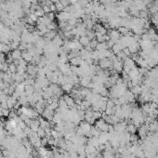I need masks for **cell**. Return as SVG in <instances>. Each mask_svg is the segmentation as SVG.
I'll list each match as a JSON object with an SVG mask.
<instances>
[{
    "label": "cell",
    "mask_w": 158,
    "mask_h": 158,
    "mask_svg": "<svg viewBox=\"0 0 158 158\" xmlns=\"http://www.w3.org/2000/svg\"><path fill=\"white\" fill-rule=\"evenodd\" d=\"M99 66L102 70H107V69L110 70L111 68H113V62L108 58L102 59V60H100L99 61Z\"/></svg>",
    "instance_id": "obj_1"
},
{
    "label": "cell",
    "mask_w": 158,
    "mask_h": 158,
    "mask_svg": "<svg viewBox=\"0 0 158 158\" xmlns=\"http://www.w3.org/2000/svg\"><path fill=\"white\" fill-rule=\"evenodd\" d=\"M113 68L114 69V71H115L116 73H117V72H122L123 69H124L123 61H118V60H115L114 61H113Z\"/></svg>",
    "instance_id": "obj_2"
},
{
    "label": "cell",
    "mask_w": 158,
    "mask_h": 158,
    "mask_svg": "<svg viewBox=\"0 0 158 158\" xmlns=\"http://www.w3.org/2000/svg\"><path fill=\"white\" fill-rule=\"evenodd\" d=\"M90 83H91V76H83V77H80V83H79V85L81 87L88 88Z\"/></svg>",
    "instance_id": "obj_3"
},
{
    "label": "cell",
    "mask_w": 158,
    "mask_h": 158,
    "mask_svg": "<svg viewBox=\"0 0 158 158\" xmlns=\"http://www.w3.org/2000/svg\"><path fill=\"white\" fill-rule=\"evenodd\" d=\"M83 61V59L81 58L80 56L78 57H74L70 60V63H71V66H80V64Z\"/></svg>",
    "instance_id": "obj_4"
},
{
    "label": "cell",
    "mask_w": 158,
    "mask_h": 158,
    "mask_svg": "<svg viewBox=\"0 0 158 158\" xmlns=\"http://www.w3.org/2000/svg\"><path fill=\"white\" fill-rule=\"evenodd\" d=\"M52 44L55 45V46H57V47H61V46H63V39L59 35H57L56 36L53 38Z\"/></svg>",
    "instance_id": "obj_5"
},
{
    "label": "cell",
    "mask_w": 158,
    "mask_h": 158,
    "mask_svg": "<svg viewBox=\"0 0 158 158\" xmlns=\"http://www.w3.org/2000/svg\"><path fill=\"white\" fill-rule=\"evenodd\" d=\"M21 55H22V52L19 48L12 50V52H11V56H12L13 60H20L21 59Z\"/></svg>",
    "instance_id": "obj_6"
},
{
    "label": "cell",
    "mask_w": 158,
    "mask_h": 158,
    "mask_svg": "<svg viewBox=\"0 0 158 158\" xmlns=\"http://www.w3.org/2000/svg\"><path fill=\"white\" fill-rule=\"evenodd\" d=\"M10 50L11 49H10V47H9V45H7V44H5V43L0 42V52L8 54V53H9Z\"/></svg>",
    "instance_id": "obj_7"
},
{
    "label": "cell",
    "mask_w": 158,
    "mask_h": 158,
    "mask_svg": "<svg viewBox=\"0 0 158 158\" xmlns=\"http://www.w3.org/2000/svg\"><path fill=\"white\" fill-rule=\"evenodd\" d=\"M90 42V39L87 36V35H82V36H80L79 38V43L83 46V47H86V46H88Z\"/></svg>",
    "instance_id": "obj_8"
},
{
    "label": "cell",
    "mask_w": 158,
    "mask_h": 158,
    "mask_svg": "<svg viewBox=\"0 0 158 158\" xmlns=\"http://www.w3.org/2000/svg\"><path fill=\"white\" fill-rule=\"evenodd\" d=\"M21 58L23 59L26 62H31L32 61H33V58H34V57H33L28 51H27V52L26 51H23V52H22V55H21Z\"/></svg>",
    "instance_id": "obj_9"
},
{
    "label": "cell",
    "mask_w": 158,
    "mask_h": 158,
    "mask_svg": "<svg viewBox=\"0 0 158 158\" xmlns=\"http://www.w3.org/2000/svg\"><path fill=\"white\" fill-rule=\"evenodd\" d=\"M61 89H62L64 92L70 93V92H72V91H73V89H74V85H72V84H63V85H61Z\"/></svg>",
    "instance_id": "obj_10"
},
{
    "label": "cell",
    "mask_w": 158,
    "mask_h": 158,
    "mask_svg": "<svg viewBox=\"0 0 158 158\" xmlns=\"http://www.w3.org/2000/svg\"><path fill=\"white\" fill-rule=\"evenodd\" d=\"M35 87L32 86V85H27L25 86V94L27 96H30V95H33L35 93Z\"/></svg>",
    "instance_id": "obj_11"
},
{
    "label": "cell",
    "mask_w": 158,
    "mask_h": 158,
    "mask_svg": "<svg viewBox=\"0 0 158 158\" xmlns=\"http://www.w3.org/2000/svg\"><path fill=\"white\" fill-rule=\"evenodd\" d=\"M96 49H97L98 51H104V50L109 49V48L107 47L106 42H103V43H98V45H97V47H96Z\"/></svg>",
    "instance_id": "obj_12"
},
{
    "label": "cell",
    "mask_w": 158,
    "mask_h": 158,
    "mask_svg": "<svg viewBox=\"0 0 158 158\" xmlns=\"http://www.w3.org/2000/svg\"><path fill=\"white\" fill-rule=\"evenodd\" d=\"M36 132H37V136H38V138L42 139V138L46 137V132H45V129L42 128V127H39L38 130H37Z\"/></svg>",
    "instance_id": "obj_13"
},
{
    "label": "cell",
    "mask_w": 158,
    "mask_h": 158,
    "mask_svg": "<svg viewBox=\"0 0 158 158\" xmlns=\"http://www.w3.org/2000/svg\"><path fill=\"white\" fill-rule=\"evenodd\" d=\"M9 72L11 73V74H16L17 73V66L13 62L9 65Z\"/></svg>",
    "instance_id": "obj_14"
},
{
    "label": "cell",
    "mask_w": 158,
    "mask_h": 158,
    "mask_svg": "<svg viewBox=\"0 0 158 158\" xmlns=\"http://www.w3.org/2000/svg\"><path fill=\"white\" fill-rule=\"evenodd\" d=\"M151 22H152L153 24H154L155 26H158V13L153 15L152 20H151Z\"/></svg>",
    "instance_id": "obj_15"
},
{
    "label": "cell",
    "mask_w": 158,
    "mask_h": 158,
    "mask_svg": "<svg viewBox=\"0 0 158 158\" xmlns=\"http://www.w3.org/2000/svg\"><path fill=\"white\" fill-rule=\"evenodd\" d=\"M55 5H56V8H57V11H60V12H61V11L64 10V6L59 1V2H57V3H55Z\"/></svg>",
    "instance_id": "obj_16"
},
{
    "label": "cell",
    "mask_w": 158,
    "mask_h": 158,
    "mask_svg": "<svg viewBox=\"0 0 158 158\" xmlns=\"http://www.w3.org/2000/svg\"><path fill=\"white\" fill-rule=\"evenodd\" d=\"M9 63L7 62V61H5V62H2V72L3 73H7L8 71H9Z\"/></svg>",
    "instance_id": "obj_17"
},
{
    "label": "cell",
    "mask_w": 158,
    "mask_h": 158,
    "mask_svg": "<svg viewBox=\"0 0 158 158\" xmlns=\"http://www.w3.org/2000/svg\"><path fill=\"white\" fill-rule=\"evenodd\" d=\"M98 43H99V42H98V41L96 40V38H95V39H93V40H90V42H89V44H88V45H89L90 47H91L92 49H94V48H96V47H97Z\"/></svg>",
    "instance_id": "obj_18"
},
{
    "label": "cell",
    "mask_w": 158,
    "mask_h": 158,
    "mask_svg": "<svg viewBox=\"0 0 158 158\" xmlns=\"http://www.w3.org/2000/svg\"><path fill=\"white\" fill-rule=\"evenodd\" d=\"M47 29L49 30V31H54V30H56V27H57V25H56V23L55 22H53V21H51L48 25H47Z\"/></svg>",
    "instance_id": "obj_19"
},
{
    "label": "cell",
    "mask_w": 158,
    "mask_h": 158,
    "mask_svg": "<svg viewBox=\"0 0 158 158\" xmlns=\"http://www.w3.org/2000/svg\"><path fill=\"white\" fill-rule=\"evenodd\" d=\"M122 51L124 52V54L126 55V57H129V56H131V52H130V50H129V48H128V47H125V48H124Z\"/></svg>",
    "instance_id": "obj_20"
},
{
    "label": "cell",
    "mask_w": 158,
    "mask_h": 158,
    "mask_svg": "<svg viewBox=\"0 0 158 158\" xmlns=\"http://www.w3.org/2000/svg\"><path fill=\"white\" fill-rule=\"evenodd\" d=\"M9 113H10V111L9 110V109H3L2 110V115L4 116V117H9Z\"/></svg>",
    "instance_id": "obj_21"
},
{
    "label": "cell",
    "mask_w": 158,
    "mask_h": 158,
    "mask_svg": "<svg viewBox=\"0 0 158 158\" xmlns=\"http://www.w3.org/2000/svg\"><path fill=\"white\" fill-rule=\"evenodd\" d=\"M47 17H48V19H49L51 21H53V20L56 18V15H55L54 12H49V13H47Z\"/></svg>",
    "instance_id": "obj_22"
},
{
    "label": "cell",
    "mask_w": 158,
    "mask_h": 158,
    "mask_svg": "<svg viewBox=\"0 0 158 158\" xmlns=\"http://www.w3.org/2000/svg\"><path fill=\"white\" fill-rule=\"evenodd\" d=\"M42 9L44 10V12H45L46 14H47V13H49V12H50V9H49V7H48V6H47V5L43 6Z\"/></svg>",
    "instance_id": "obj_23"
},
{
    "label": "cell",
    "mask_w": 158,
    "mask_h": 158,
    "mask_svg": "<svg viewBox=\"0 0 158 158\" xmlns=\"http://www.w3.org/2000/svg\"><path fill=\"white\" fill-rule=\"evenodd\" d=\"M5 53L0 52V62H5L6 61V57H5Z\"/></svg>",
    "instance_id": "obj_24"
},
{
    "label": "cell",
    "mask_w": 158,
    "mask_h": 158,
    "mask_svg": "<svg viewBox=\"0 0 158 158\" xmlns=\"http://www.w3.org/2000/svg\"><path fill=\"white\" fill-rule=\"evenodd\" d=\"M127 129H128V131L131 132V133H134V132H135V130H136L135 126H133V125H129V126H127Z\"/></svg>",
    "instance_id": "obj_25"
},
{
    "label": "cell",
    "mask_w": 158,
    "mask_h": 158,
    "mask_svg": "<svg viewBox=\"0 0 158 158\" xmlns=\"http://www.w3.org/2000/svg\"><path fill=\"white\" fill-rule=\"evenodd\" d=\"M2 70V62H0V71Z\"/></svg>",
    "instance_id": "obj_26"
},
{
    "label": "cell",
    "mask_w": 158,
    "mask_h": 158,
    "mask_svg": "<svg viewBox=\"0 0 158 158\" xmlns=\"http://www.w3.org/2000/svg\"><path fill=\"white\" fill-rule=\"evenodd\" d=\"M150 1H154V0H150Z\"/></svg>",
    "instance_id": "obj_27"
}]
</instances>
